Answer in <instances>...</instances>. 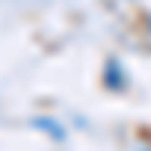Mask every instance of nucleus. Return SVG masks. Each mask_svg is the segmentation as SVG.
<instances>
[{"label": "nucleus", "mask_w": 151, "mask_h": 151, "mask_svg": "<svg viewBox=\"0 0 151 151\" xmlns=\"http://www.w3.org/2000/svg\"><path fill=\"white\" fill-rule=\"evenodd\" d=\"M33 127H36V130H42L48 139H55V142H64V136H67L64 127H60L58 121H52V118H36V121H33Z\"/></svg>", "instance_id": "obj_1"}]
</instances>
